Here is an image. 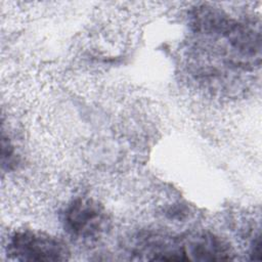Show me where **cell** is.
<instances>
[{"label": "cell", "mask_w": 262, "mask_h": 262, "mask_svg": "<svg viewBox=\"0 0 262 262\" xmlns=\"http://www.w3.org/2000/svg\"><path fill=\"white\" fill-rule=\"evenodd\" d=\"M66 246L47 233L21 229L8 238L7 255L19 261H63L70 255Z\"/></svg>", "instance_id": "cell-1"}, {"label": "cell", "mask_w": 262, "mask_h": 262, "mask_svg": "<svg viewBox=\"0 0 262 262\" xmlns=\"http://www.w3.org/2000/svg\"><path fill=\"white\" fill-rule=\"evenodd\" d=\"M64 229L72 236L91 239L98 236L106 225V214L101 205L89 198L73 200L63 212Z\"/></svg>", "instance_id": "cell-2"}, {"label": "cell", "mask_w": 262, "mask_h": 262, "mask_svg": "<svg viewBox=\"0 0 262 262\" xmlns=\"http://www.w3.org/2000/svg\"><path fill=\"white\" fill-rule=\"evenodd\" d=\"M251 259L252 260H260L261 259V239L260 234H258L252 245L251 249Z\"/></svg>", "instance_id": "cell-3"}]
</instances>
